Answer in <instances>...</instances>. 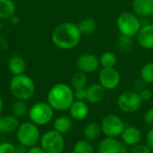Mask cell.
I'll use <instances>...</instances> for the list:
<instances>
[{
    "instance_id": "6da1fadb",
    "label": "cell",
    "mask_w": 153,
    "mask_h": 153,
    "mask_svg": "<svg viewBox=\"0 0 153 153\" xmlns=\"http://www.w3.org/2000/svg\"><path fill=\"white\" fill-rule=\"evenodd\" d=\"M82 39V33L78 25L66 22L56 26L51 34L52 42L56 47L61 49L68 50L78 46Z\"/></svg>"
},
{
    "instance_id": "7a4b0ae2",
    "label": "cell",
    "mask_w": 153,
    "mask_h": 153,
    "mask_svg": "<svg viewBox=\"0 0 153 153\" xmlns=\"http://www.w3.org/2000/svg\"><path fill=\"white\" fill-rule=\"evenodd\" d=\"M74 100V90L70 85L66 83H56L48 91L47 102L54 110H68Z\"/></svg>"
},
{
    "instance_id": "3957f363",
    "label": "cell",
    "mask_w": 153,
    "mask_h": 153,
    "mask_svg": "<svg viewBox=\"0 0 153 153\" xmlns=\"http://www.w3.org/2000/svg\"><path fill=\"white\" fill-rule=\"evenodd\" d=\"M11 94L20 100H28L33 97L36 91L34 81L27 74L13 75L9 83Z\"/></svg>"
},
{
    "instance_id": "277c9868",
    "label": "cell",
    "mask_w": 153,
    "mask_h": 153,
    "mask_svg": "<svg viewBox=\"0 0 153 153\" xmlns=\"http://www.w3.org/2000/svg\"><path fill=\"white\" fill-rule=\"evenodd\" d=\"M15 134L19 143L27 148L36 146L41 138L39 126L30 121L21 123L15 132Z\"/></svg>"
},
{
    "instance_id": "5b68a950",
    "label": "cell",
    "mask_w": 153,
    "mask_h": 153,
    "mask_svg": "<svg viewBox=\"0 0 153 153\" xmlns=\"http://www.w3.org/2000/svg\"><path fill=\"white\" fill-rule=\"evenodd\" d=\"M117 27L121 35L134 38L141 30L142 23L140 18L133 12H124L117 19Z\"/></svg>"
},
{
    "instance_id": "8992f818",
    "label": "cell",
    "mask_w": 153,
    "mask_h": 153,
    "mask_svg": "<svg viewBox=\"0 0 153 153\" xmlns=\"http://www.w3.org/2000/svg\"><path fill=\"white\" fill-rule=\"evenodd\" d=\"M30 121L38 126L49 124L54 117V109L48 102L39 101L33 104L28 111Z\"/></svg>"
},
{
    "instance_id": "52a82bcc",
    "label": "cell",
    "mask_w": 153,
    "mask_h": 153,
    "mask_svg": "<svg viewBox=\"0 0 153 153\" xmlns=\"http://www.w3.org/2000/svg\"><path fill=\"white\" fill-rule=\"evenodd\" d=\"M39 143L46 153H63L65 151L64 135L54 129L45 132L41 135Z\"/></svg>"
},
{
    "instance_id": "ba28073f",
    "label": "cell",
    "mask_w": 153,
    "mask_h": 153,
    "mask_svg": "<svg viewBox=\"0 0 153 153\" xmlns=\"http://www.w3.org/2000/svg\"><path fill=\"white\" fill-rule=\"evenodd\" d=\"M117 104L122 112L126 114H133L141 108L143 100L138 92L134 91H126L118 96Z\"/></svg>"
},
{
    "instance_id": "9c48e42d",
    "label": "cell",
    "mask_w": 153,
    "mask_h": 153,
    "mask_svg": "<svg viewBox=\"0 0 153 153\" xmlns=\"http://www.w3.org/2000/svg\"><path fill=\"white\" fill-rule=\"evenodd\" d=\"M100 126L102 133L106 135V137L113 138L121 136L123 131L126 128V125L123 119L115 114L106 115L101 120Z\"/></svg>"
},
{
    "instance_id": "30bf717a",
    "label": "cell",
    "mask_w": 153,
    "mask_h": 153,
    "mask_svg": "<svg viewBox=\"0 0 153 153\" xmlns=\"http://www.w3.org/2000/svg\"><path fill=\"white\" fill-rule=\"evenodd\" d=\"M121 75L116 67H102L99 73V83L106 90L112 91L118 87Z\"/></svg>"
},
{
    "instance_id": "8fae6325",
    "label": "cell",
    "mask_w": 153,
    "mask_h": 153,
    "mask_svg": "<svg viewBox=\"0 0 153 153\" xmlns=\"http://www.w3.org/2000/svg\"><path fill=\"white\" fill-rule=\"evenodd\" d=\"M76 66H77L79 71L83 72L86 74H93L100 66V59L94 54L85 53V54L81 55L77 58V60H76Z\"/></svg>"
},
{
    "instance_id": "7c38bea8",
    "label": "cell",
    "mask_w": 153,
    "mask_h": 153,
    "mask_svg": "<svg viewBox=\"0 0 153 153\" xmlns=\"http://www.w3.org/2000/svg\"><path fill=\"white\" fill-rule=\"evenodd\" d=\"M120 137L122 139V143L125 145L133 147L136 144L141 143L143 140V134L141 130L136 126H126Z\"/></svg>"
},
{
    "instance_id": "4fadbf2b",
    "label": "cell",
    "mask_w": 153,
    "mask_h": 153,
    "mask_svg": "<svg viewBox=\"0 0 153 153\" xmlns=\"http://www.w3.org/2000/svg\"><path fill=\"white\" fill-rule=\"evenodd\" d=\"M136 40L139 46L144 49H153V24L143 25L136 35Z\"/></svg>"
},
{
    "instance_id": "5bb4252c",
    "label": "cell",
    "mask_w": 153,
    "mask_h": 153,
    "mask_svg": "<svg viewBox=\"0 0 153 153\" xmlns=\"http://www.w3.org/2000/svg\"><path fill=\"white\" fill-rule=\"evenodd\" d=\"M68 110L71 118L75 121L84 120L90 113L89 106L84 100H74Z\"/></svg>"
},
{
    "instance_id": "9a60e30c",
    "label": "cell",
    "mask_w": 153,
    "mask_h": 153,
    "mask_svg": "<svg viewBox=\"0 0 153 153\" xmlns=\"http://www.w3.org/2000/svg\"><path fill=\"white\" fill-rule=\"evenodd\" d=\"M132 10L138 17H152L153 15V0H133Z\"/></svg>"
},
{
    "instance_id": "2e32d148",
    "label": "cell",
    "mask_w": 153,
    "mask_h": 153,
    "mask_svg": "<svg viewBox=\"0 0 153 153\" xmlns=\"http://www.w3.org/2000/svg\"><path fill=\"white\" fill-rule=\"evenodd\" d=\"M124 143L117 138L106 137L98 145V153H121Z\"/></svg>"
},
{
    "instance_id": "e0dca14e",
    "label": "cell",
    "mask_w": 153,
    "mask_h": 153,
    "mask_svg": "<svg viewBox=\"0 0 153 153\" xmlns=\"http://www.w3.org/2000/svg\"><path fill=\"white\" fill-rule=\"evenodd\" d=\"M86 100L91 104L101 102L106 96V90L100 83H92L86 88Z\"/></svg>"
},
{
    "instance_id": "ac0fdd59",
    "label": "cell",
    "mask_w": 153,
    "mask_h": 153,
    "mask_svg": "<svg viewBox=\"0 0 153 153\" xmlns=\"http://www.w3.org/2000/svg\"><path fill=\"white\" fill-rule=\"evenodd\" d=\"M20 120L13 115L0 116V134H12L16 132Z\"/></svg>"
},
{
    "instance_id": "d6986e66",
    "label": "cell",
    "mask_w": 153,
    "mask_h": 153,
    "mask_svg": "<svg viewBox=\"0 0 153 153\" xmlns=\"http://www.w3.org/2000/svg\"><path fill=\"white\" fill-rule=\"evenodd\" d=\"M73 119L70 116L61 115L55 118L53 123L54 130L57 131L58 133L62 134L63 135L68 134L73 129Z\"/></svg>"
},
{
    "instance_id": "ffe728a7",
    "label": "cell",
    "mask_w": 153,
    "mask_h": 153,
    "mask_svg": "<svg viewBox=\"0 0 153 153\" xmlns=\"http://www.w3.org/2000/svg\"><path fill=\"white\" fill-rule=\"evenodd\" d=\"M8 70L13 75H19L24 74L26 70V63L20 56H13L8 60Z\"/></svg>"
},
{
    "instance_id": "44dd1931",
    "label": "cell",
    "mask_w": 153,
    "mask_h": 153,
    "mask_svg": "<svg viewBox=\"0 0 153 153\" xmlns=\"http://www.w3.org/2000/svg\"><path fill=\"white\" fill-rule=\"evenodd\" d=\"M102 133L100 124L96 123V122H91L87 124L83 129V137L85 140L89 142H94L96 141L100 134Z\"/></svg>"
},
{
    "instance_id": "7402d4cb",
    "label": "cell",
    "mask_w": 153,
    "mask_h": 153,
    "mask_svg": "<svg viewBox=\"0 0 153 153\" xmlns=\"http://www.w3.org/2000/svg\"><path fill=\"white\" fill-rule=\"evenodd\" d=\"M15 4L13 0H0V19L10 20L15 15Z\"/></svg>"
},
{
    "instance_id": "603a6c76",
    "label": "cell",
    "mask_w": 153,
    "mask_h": 153,
    "mask_svg": "<svg viewBox=\"0 0 153 153\" xmlns=\"http://www.w3.org/2000/svg\"><path fill=\"white\" fill-rule=\"evenodd\" d=\"M71 87L73 90L85 89L88 86V77L87 74L83 72L77 71L71 77Z\"/></svg>"
},
{
    "instance_id": "cb8c5ba5",
    "label": "cell",
    "mask_w": 153,
    "mask_h": 153,
    "mask_svg": "<svg viewBox=\"0 0 153 153\" xmlns=\"http://www.w3.org/2000/svg\"><path fill=\"white\" fill-rule=\"evenodd\" d=\"M82 35H91L95 32L97 29V22L92 18H84L77 24Z\"/></svg>"
},
{
    "instance_id": "d4e9b609",
    "label": "cell",
    "mask_w": 153,
    "mask_h": 153,
    "mask_svg": "<svg viewBox=\"0 0 153 153\" xmlns=\"http://www.w3.org/2000/svg\"><path fill=\"white\" fill-rule=\"evenodd\" d=\"M94 147L91 142L83 139L74 143L71 153H94Z\"/></svg>"
},
{
    "instance_id": "484cf974",
    "label": "cell",
    "mask_w": 153,
    "mask_h": 153,
    "mask_svg": "<svg viewBox=\"0 0 153 153\" xmlns=\"http://www.w3.org/2000/svg\"><path fill=\"white\" fill-rule=\"evenodd\" d=\"M100 65L102 67H116L117 64V56L115 53L110 51L104 52L100 57Z\"/></svg>"
},
{
    "instance_id": "4316f807",
    "label": "cell",
    "mask_w": 153,
    "mask_h": 153,
    "mask_svg": "<svg viewBox=\"0 0 153 153\" xmlns=\"http://www.w3.org/2000/svg\"><path fill=\"white\" fill-rule=\"evenodd\" d=\"M28 106L25 102V100H16L11 108V112L12 115H13L14 117L20 118L22 117L24 115L27 114L28 112Z\"/></svg>"
},
{
    "instance_id": "83f0119b",
    "label": "cell",
    "mask_w": 153,
    "mask_h": 153,
    "mask_svg": "<svg viewBox=\"0 0 153 153\" xmlns=\"http://www.w3.org/2000/svg\"><path fill=\"white\" fill-rule=\"evenodd\" d=\"M140 77L146 84H153V62L145 64L141 68Z\"/></svg>"
},
{
    "instance_id": "f1b7e54d",
    "label": "cell",
    "mask_w": 153,
    "mask_h": 153,
    "mask_svg": "<svg viewBox=\"0 0 153 153\" xmlns=\"http://www.w3.org/2000/svg\"><path fill=\"white\" fill-rule=\"evenodd\" d=\"M133 39L134 38L124 36V35L120 34L118 39H117V46H118V48L124 52L131 50V48H133V47H134V39Z\"/></svg>"
},
{
    "instance_id": "f546056e",
    "label": "cell",
    "mask_w": 153,
    "mask_h": 153,
    "mask_svg": "<svg viewBox=\"0 0 153 153\" xmlns=\"http://www.w3.org/2000/svg\"><path fill=\"white\" fill-rule=\"evenodd\" d=\"M152 151L145 144L139 143L132 147L130 153H152Z\"/></svg>"
},
{
    "instance_id": "4dcf8cb0",
    "label": "cell",
    "mask_w": 153,
    "mask_h": 153,
    "mask_svg": "<svg viewBox=\"0 0 153 153\" xmlns=\"http://www.w3.org/2000/svg\"><path fill=\"white\" fill-rule=\"evenodd\" d=\"M0 153H15V146L9 142L0 143Z\"/></svg>"
},
{
    "instance_id": "1f68e13d",
    "label": "cell",
    "mask_w": 153,
    "mask_h": 153,
    "mask_svg": "<svg viewBox=\"0 0 153 153\" xmlns=\"http://www.w3.org/2000/svg\"><path fill=\"white\" fill-rule=\"evenodd\" d=\"M74 100H86V88L85 89H78V90H74Z\"/></svg>"
},
{
    "instance_id": "d6a6232c",
    "label": "cell",
    "mask_w": 153,
    "mask_h": 153,
    "mask_svg": "<svg viewBox=\"0 0 153 153\" xmlns=\"http://www.w3.org/2000/svg\"><path fill=\"white\" fill-rule=\"evenodd\" d=\"M143 120L144 122L150 126L151 127H153V108H149L143 115Z\"/></svg>"
},
{
    "instance_id": "836d02e7",
    "label": "cell",
    "mask_w": 153,
    "mask_h": 153,
    "mask_svg": "<svg viewBox=\"0 0 153 153\" xmlns=\"http://www.w3.org/2000/svg\"><path fill=\"white\" fill-rule=\"evenodd\" d=\"M139 95L143 101H149L152 98V91L150 89L145 88L139 92Z\"/></svg>"
},
{
    "instance_id": "e575fe53",
    "label": "cell",
    "mask_w": 153,
    "mask_h": 153,
    "mask_svg": "<svg viewBox=\"0 0 153 153\" xmlns=\"http://www.w3.org/2000/svg\"><path fill=\"white\" fill-rule=\"evenodd\" d=\"M146 145L153 152V127H151L146 134Z\"/></svg>"
},
{
    "instance_id": "d590c367",
    "label": "cell",
    "mask_w": 153,
    "mask_h": 153,
    "mask_svg": "<svg viewBox=\"0 0 153 153\" xmlns=\"http://www.w3.org/2000/svg\"><path fill=\"white\" fill-rule=\"evenodd\" d=\"M146 88V83L142 80V79H140V80H137L135 82H134V91H136V92H140L141 91H143V89H145Z\"/></svg>"
},
{
    "instance_id": "8d00e7d4",
    "label": "cell",
    "mask_w": 153,
    "mask_h": 153,
    "mask_svg": "<svg viewBox=\"0 0 153 153\" xmlns=\"http://www.w3.org/2000/svg\"><path fill=\"white\" fill-rule=\"evenodd\" d=\"M27 153H46L43 149L40 147V146H33V147H30V148H28V152Z\"/></svg>"
},
{
    "instance_id": "74e56055",
    "label": "cell",
    "mask_w": 153,
    "mask_h": 153,
    "mask_svg": "<svg viewBox=\"0 0 153 153\" xmlns=\"http://www.w3.org/2000/svg\"><path fill=\"white\" fill-rule=\"evenodd\" d=\"M28 152V148L23 146V145H18L15 146V153H27Z\"/></svg>"
},
{
    "instance_id": "f35d334b",
    "label": "cell",
    "mask_w": 153,
    "mask_h": 153,
    "mask_svg": "<svg viewBox=\"0 0 153 153\" xmlns=\"http://www.w3.org/2000/svg\"><path fill=\"white\" fill-rule=\"evenodd\" d=\"M3 108H4V102H3L2 98L0 97V116H1V113L3 111Z\"/></svg>"
},
{
    "instance_id": "ab89813d",
    "label": "cell",
    "mask_w": 153,
    "mask_h": 153,
    "mask_svg": "<svg viewBox=\"0 0 153 153\" xmlns=\"http://www.w3.org/2000/svg\"><path fill=\"white\" fill-rule=\"evenodd\" d=\"M151 19H152V24H153V15H152V17H151Z\"/></svg>"
}]
</instances>
